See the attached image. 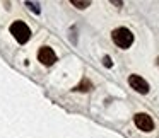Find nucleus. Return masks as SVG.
<instances>
[{"instance_id": "obj_2", "label": "nucleus", "mask_w": 159, "mask_h": 138, "mask_svg": "<svg viewBox=\"0 0 159 138\" xmlns=\"http://www.w3.org/2000/svg\"><path fill=\"white\" fill-rule=\"evenodd\" d=\"M11 32H12V36L16 38V41L21 43V45H22V43H26L29 38H31V29H29L24 22H21V21L14 22V24L11 26Z\"/></svg>"}, {"instance_id": "obj_7", "label": "nucleus", "mask_w": 159, "mask_h": 138, "mask_svg": "<svg viewBox=\"0 0 159 138\" xmlns=\"http://www.w3.org/2000/svg\"><path fill=\"white\" fill-rule=\"evenodd\" d=\"M72 4L75 5L77 9H86L91 2H89V0H80V2H79V0H72Z\"/></svg>"}, {"instance_id": "obj_1", "label": "nucleus", "mask_w": 159, "mask_h": 138, "mask_svg": "<svg viewBox=\"0 0 159 138\" xmlns=\"http://www.w3.org/2000/svg\"><path fill=\"white\" fill-rule=\"evenodd\" d=\"M111 38H113V43L118 48H123V50L130 48L132 43H134V34L127 28H116L111 32Z\"/></svg>"}, {"instance_id": "obj_4", "label": "nucleus", "mask_w": 159, "mask_h": 138, "mask_svg": "<svg viewBox=\"0 0 159 138\" xmlns=\"http://www.w3.org/2000/svg\"><path fill=\"white\" fill-rule=\"evenodd\" d=\"M128 84H130V87L139 94H147L149 92V84L145 82L140 75H130L128 77Z\"/></svg>"}, {"instance_id": "obj_9", "label": "nucleus", "mask_w": 159, "mask_h": 138, "mask_svg": "<svg viewBox=\"0 0 159 138\" xmlns=\"http://www.w3.org/2000/svg\"><path fill=\"white\" fill-rule=\"evenodd\" d=\"M103 62H104V67H111V65H113V63H111V58H110V56H104Z\"/></svg>"}, {"instance_id": "obj_5", "label": "nucleus", "mask_w": 159, "mask_h": 138, "mask_svg": "<svg viewBox=\"0 0 159 138\" xmlns=\"http://www.w3.org/2000/svg\"><path fill=\"white\" fill-rule=\"evenodd\" d=\"M38 60L43 63V65L50 67V65H53V63L57 62V55H55V51H53L52 48L43 46V48H39V51H38Z\"/></svg>"}, {"instance_id": "obj_8", "label": "nucleus", "mask_w": 159, "mask_h": 138, "mask_svg": "<svg viewBox=\"0 0 159 138\" xmlns=\"http://www.w3.org/2000/svg\"><path fill=\"white\" fill-rule=\"evenodd\" d=\"M26 5H28V7L31 9L33 12H36V14H39V9H38V5H34L33 2H26Z\"/></svg>"}, {"instance_id": "obj_6", "label": "nucleus", "mask_w": 159, "mask_h": 138, "mask_svg": "<svg viewBox=\"0 0 159 138\" xmlns=\"http://www.w3.org/2000/svg\"><path fill=\"white\" fill-rule=\"evenodd\" d=\"M93 89V84L89 82V80H84L82 84H79V85L75 87V90H82V92H86V90H91Z\"/></svg>"}, {"instance_id": "obj_10", "label": "nucleus", "mask_w": 159, "mask_h": 138, "mask_svg": "<svg viewBox=\"0 0 159 138\" xmlns=\"http://www.w3.org/2000/svg\"><path fill=\"white\" fill-rule=\"evenodd\" d=\"M157 65H159V58H157Z\"/></svg>"}, {"instance_id": "obj_3", "label": "nucleus", "mask_w": 159, "mask_h": 138, "mask_svg": "<svg viewBox=\"0 0 159 138\" xmlns=\"http://www.w3.org/2000/svg\"><path fill=\"white\" fill-rule=\"evenodd\" d=\"M134 123H135V126H137L139 130L145 131V133H149V131L154 130V121H152V118L149 116V114H145V113H137L135 114Z\"/></svg>"}]
</instances>
